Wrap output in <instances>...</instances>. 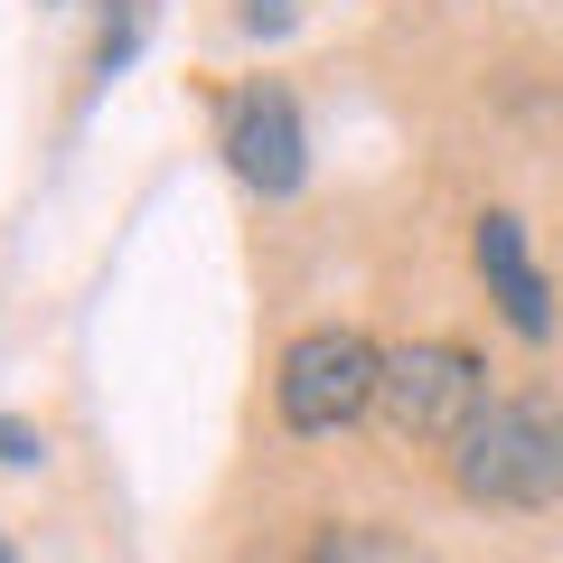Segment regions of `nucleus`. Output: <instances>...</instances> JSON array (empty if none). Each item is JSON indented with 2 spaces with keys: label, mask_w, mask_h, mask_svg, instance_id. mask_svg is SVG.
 <instances>
[{
  "label": "nucleus",
  "mask_w": 563,
  "mask_h": 563,
  "mask_svg": "<svg viewBox=\"0 0 563 563\" xmlns=\"http://www.w3.org/2000/svg\"><path fill=\"white\" fill-rule=\"evenodd\" d=\"M132 47H141V0H113V20H103V38H95V76H122Z\"/></svg>",
  "instance_id": "nucleus-7"
},
{
  "label": "nucleus",
  "mask_w": 563,
  "mask_h": 563,
  "mask_svg": "<svg viewBox=\"0 0 563 563\" xmlns=\"http://www.w3.org/2000/svg\"><path fill=\"white\" fill-rule=\"evenodd\" d=\"M38 461H47V442L29 432V422H10V413H0V470H38Z\"/></svg>",
  "instance_id": "nucleus-8"
},
{
  "label": "nucleus",
  "mask_w": 563,
  "mask_h": 563,
  "mask_svg": "<svg viewBox=\"0 0 563 563\" xmlns=\"http://www.w3.org/2000/svg\"><path fill=\"white\" fill-rule=\"evenodd\" d=\"M479 404H488V376H479V357H470V347L413 339V347H395V357H385L376 413H385V432H395V442L451 451L470 422H479Z\"/></svg>",
  "instance_id": "nucleus-2"
},
{
  "label": "nucleus",
  "mask_w": 563,
  "mask_h": 563,
  "mask_svg": "<svg viewBox=\"0 0 563 563\" xmlns=\"http://www.w3.org/2000/svg\"><path fill=\"white\" fill-rule=\"evenodd\" d=\"M235 20H244V29H254V38H282V29L301 20V0H244Z\"/></svg>",
  "instance_id": "nucleus-9"
},
{
  "label": "nucleus",
  "mask_w": 563,
  "mask_h": 563,
  "mask_svg": "<svg viewBox=\"0 0 563 563\" xmlns=\"http://www.w3.org/2000/svg\"><path fill=\"white\" fill-rule=\"evenodd\" d=\"M310 563H432V554L413 536H395V526H329L310 544Z\"/></svg>",
  "instance_id": "nucleus-6"
},
{
  "label": "nucleus",
  "mask_w": 563,
  "mask_h": 563,
  "mask_svg": "<svg viewBox=\"0 0 563 563\" xmlns=\"http://www.w3.org/2000/svg\"><path fill=\"white\" fill-rule=\"evenodd\" d=\"M376 385H385V357L357 339V329H301L282 347V376H273V404L291 432H347L357 413H376Z\"/></svg>",
  "instance_id": "nucleus-3"
},
{
  "label": "nucleus",
  "mask_w": 563,
  "mask_h": 563,
  "mask_svg": "<svg viewBox=\"0 0 563 563\" xmlns=\"http://www.w3.org/2000/svg\"><path fill=\"white\" fill-rule=\"evenodd\" d=\"M451 479L470 507H563V413L544 395H488L451 442Z\"/></svg>",
  "instance_id": "nucleus-1"
},
{
  "label": "nucleus",
  "mask_w": 563,
  "mask_h": 563,
  "mask_svg": "<svg viewBox=\"0 0 563 563\" xmlns=\"http://www.w3.org/2000/svg\"><path fill=\"white\" fill-rule=\"evenodd\" d=\"M225 169H235L254 198H291L310 179V141H301V103L282 85H244L225 103Z\"/></svg>",
  "instance_id": "nucleus-4"
},
{
  "label": "nucleus",
  "mask_w": 563,
  "mask_h": 563,
  "mask_svg": "<svg viewBox=\"0 0 563 563\" xmlns=\"http://www.w3.org/2000/svg\"><path fill=\"white\" fill-rule=\"evenodd\" d=\"M470 263H479V282H488V301H498V320L517 329V339H554V291H544V273H536V254H526V225L507 217V207H488L479 217V235H470Z\"/></svg>",
  "instance_id": "nucleus-5"
},
{
  "label": "nucleus",
  "mask_w": 563,
  "mask_h": 563,
  "mask_svg": "<svg viewBox=\"0 0 563 563\" xmlns=\"http://www.w3.org/2000/svg\"><path fill=\"white\" fill-rule=\"evenodd\" d=\"M0 563H20V554H10V536H0Z\"/></svg>",
  "instance_id": "nucleus-10"
}]
</instances>
